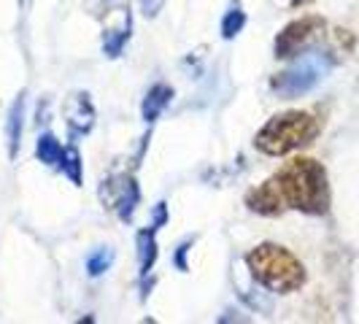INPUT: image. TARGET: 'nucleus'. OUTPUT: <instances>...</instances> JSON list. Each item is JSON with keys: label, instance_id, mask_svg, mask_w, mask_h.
I'll return each instance as SVG.
<instances>
[{"label": "nucleus", "instance_id": "nucleus-12", "mask_svg": "<svg viewBox=\"0 0 359 324\" xmlns=\"http://www.w3.org/2000/svg\"><path fill=\"white\" fill-rule=\"evenodd\" d=\"M62 146H60V141L54 138L52 133H43L41 138H38L36 144V154L41 162H46V165H60V160H62Z\"/></svg>", "mask_w": 359, "mask_h": 324}, {"label": "nucleus", "instance_id": "nucleus-9", "mask_svg": "<svg viewBox=\"0 0 359 324\" xmlns=\"http://www.w3.org/2000/svg\"><path fill=\"white\" fill-rule=\"evenodd\" d=\"M173 100V87H168V84H154L151 90L146 92L144 97V106H141V116H144V122H154L157 116H160L165 106Z\"/></svg>", "mask_w": 359, "mask_h": 324}, {"label": "nucleus", "instance_id": "nucleus-7", "mask_svg": "<svg viewBox=\"0 0 359 324\" xmlns=\"http://www.w3.org/2000/svg\"><path fill=\"white\" fill-rule=\"evenodd\" d=\"M65 119H68V127H71V135L79 138V135H87L95 125V108L90 103V95H81L76 92L71 100L65 103Z\"/></svg>", "mask_w": 359, "mask_h": 324}, {"label": "nucleus", "instance_id": "nucleus-2", "mask_svg": "<svg viewBox=\"0 0 359 324\" xmlns=\"http://www.w3.org/2000/svg\"><path fill=\"white\" fill-rule=\"evenodd\" d=\"M246 265L257 284H262L270 292H278V295H289V292L303 287V281H306L303 262L289 249L276 246V243H262V246L252 249L246 257Z\"/></svg>", "mask_w": 359, "mask_h": 324}, {"label": "nucleus", "instance_id": "nucleus-6", "mask_svg": "<svg viewBox=\"0 0 359 324\" xmlns=\"http://www.w3.org/2000/svg\"><path fill=\"white\" fill-rule=\"evenodd\" d=\"M106 189L111 192V195H108V203L116 208L119 219H122V222H130L133 214H135L138 200H141V192H138L135 181L125 176V179H119V181H108Z\"/></svg>", "mask_w": 359, "mask_h": 324}, {"label": "nucleus", "instance_id": "nucleus-18", "mask_svg": "<svg viewBox=\"0 0 359 324\" xmlns=\"http://www.w3.org/2000/svg\"><path fill=\"white\" fill-rule=\"evenodd\" d=\"M165 219H168V211H165V203H160L157 211H154V230H157L160 224H165Z\"/></svg>", "mask_w": 359, "mask_h": 324}, {"label": "nucleus", "instance_id": "nucleus-3", "mask_svg": "<svg viewBox=\"0 0 359 324\" xmlns=\"http://www.w3.org/2000/svg\"><path fill=\"white\" fill-rule=\"evenodd\" d=\"M319 135V122L306 111H289L273 116L268 125L257 133V149L270 157H284L289 151L308 146Z\"/></svg>", "mask_w": 359, "mask_h": 324}, {"label": "nucleus", "instance_id": "nucleus-13", "mask_svg": "<svg viewBox=\"0 0 359 324\" xmlns=\"http://www.w3.org/2000/svg\"><path fill=\"white\" fill-rule=\"evenodd\" d=\"M57 168H62V173H65L76 187L81 184V154H79L76 146H68V149L62 151V160H60Z\"/></svg>", "mask_w": 359, "mask_h": 324}, {"label": "nucleus", "instance_id": "nucleus-10", "mask_svg": "<svg viewBox=\"0 0 359 324\" xmlns=\"http://www.w3.org/2000/svg\"><path fill=\"white\" fill-rule=\"evenodd\" d=\"M25 95H19L14 106L8 111V122H6V135H8V157L14 160L22 146V127H25Z\"/></svg>", "mask_w": 359, "mask_h": 324}, {"label": "nucleus", "instance_id": "nucleus-15", "mask_svg": "<svg viewBox=\"0 0 359 324\" xmlns=\"http://www.w3.org/2000/svg\"><path fill=\"white\" fill-rule=\"evenodd\" d=\"M127 38H130V19L122 25V30H108L106 38H103V52L108 57H119L122 46L127 43Z\"/></svg>", "mask_w": 359, "mask_h": 324}, {"label": "nucleus", "instance_id": "nucleus-19", "mask_svg": "<svg viewBox=\"0 0 359 324\" xmlns=\"http://www.w3.org/2000/svg\"><path fill=\"white\" fill-rule=\"evenodd\" d=\"M19 3H22V0H19Z\"/></svg>", "mask_w": 359, "mask_h": 324}, {"label": "nucleus", "instance_id": "nucleus-4", "mask_svg": "<svg viewBox=\"0 0 359 324\" xmlns=\"http://www.w3.org/2000/svg\"><path fill=\"white\" fill-rule=\"evenodd\" d=\"M327 73V62H324L322 54L311 52L306 57H300L292 68H287L284 73H278L273 79V90L278 92L281 97H297V95H306L308 90H313Z\"/></svg>", "mask_w": 359, "mask_h": 324}, {"label": "nucleus", "instance_id": "nucleus-1", "mask_svg": "<svg viewBox=\"0 0 359 324\" xmlns=\"http://www.w3.org/2000/svg\"><path fill=\"white\" fill-rule=\"evenodd\" d=\"M284 203L303 211V214H324L330 205V187H327V173L316 160H292L281 168L276 176Z\"/></svg>", "mask_w": 359, "mask_h": 324}, {"label": "nucleus", "instance_id": "nucleus-5", "mask_svg": "<svg viewBox=\"0 0 359 324\" xmlns=\"http://www.w3.org/2000/svg\"><path fill=\"white\" fill-rule=\"evenodd\" d=\"M322 33L324 22L319 17H303L297 22H292L276 38V57L287 60V57H294V54H303L316 38H322Z\"/></svg>", "mask_w": 359, "mask_h": 324}, {"label": "nucleus", "instance_id": "nucleus-16", "mask_svg": "<svg viewBox=\"0 0 359 324\" xmlns=\"http://www.w3.org/2000/svg\"><path fill=\"white\" fill-rule=\"evenodd\" d=\"M243 25H246V14L235 6V8H230V11L224 14V19H222V38L233 41V38L243 30Z\"/></svg>", "mask_w": 359, "mask_h": 324}, {"label": "nucleus", "instance_id": "nucleus-14", "mask_svg": "<svg viewBox=\"0 0 359 324\" xmlns=\"http://www.w3.org/2000/svg\"><path fill=\"white\" fill-rule=\"evenodd\" d=\"M114 265V252L111 249H95V252L87 257V273H90L92 278H97V276H103L108 268Z\"/></svg>", "mask_w": 359, "mask_h": 324}, {"label": "nucleus", "instance_id": "nucleus-17", "mask_svg": "<svg viewBox=\"0 0 359 324\" xmlns=\"http://www.w3.org/2000/svg\"><path fill=\"white\" fill-rule=\"evenodd\" d=\"M187 252H189V241H187V243H181L179 252H176V268H179V270H187V262H184Z\"/></svg>", "mask_w": 359, "mask_h": 324}, {"label": "nucleus", "instance_id": "nucleus-11", "mask_svg": "<svg viewBox=\"0 0 359 324\" xmlns=\"http://www.w3.org/2000/svg\"><path fill=\"white\" fill-rule=\"evenodd\" d=\"M157 262V241H154V227L151 230H141L138 233V268H141V278L149 276V270Z\"/></svg>", "mask_w": 359, "mask_h": 324}, {"label": "nucleus", "instance_id": "nucleus-8", "mask_svg": "<svg viewBox=\"0 0 359 324\" xmlns=\"http://www.w3.org/2000/svg\"><path fill=\"white\" fill-rule=\"evenodd\" d=\"M246 203H249L252 211L265 214V216L278 214V211L287 205V203H284V195H281V187H278L276 179L265 181V184H259L257 189H252V192L246 195Z\"/></svg>", "mask_w": 359, "mask_h": 324}]
</instances>
